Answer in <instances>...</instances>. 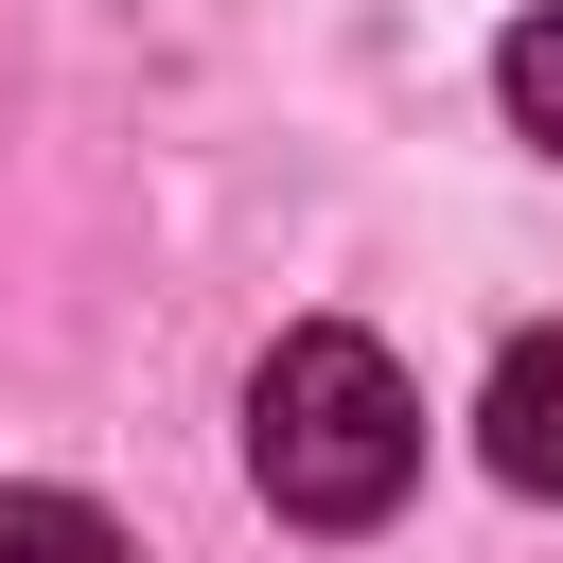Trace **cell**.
Returning a JSON list of instances; mask_svg holds the SVG:
<instances>
[{
    "instance_id": "6da1fadb",
    "label": "cell",
    "mask_w": 563,
    "mask_h": 563,
    "mask_svg": "<svg viewBox=\"0 0 563 563\" xmlns=\"http://www.w3.org/2000/svg\"><path fill=\"white\" fill-rule=\"evenodd\" d=\"M246 475H264L282 528H387L405 475H422V387L387 369V334L299 317V334L246 369Z\"/></svg>"
},
{
    "instance_id": "3957f363",
    "label": "cell",
    "mask_w": 563,
    "mask_h": 563,
    "mask_svg": "<svg viewBox=\"0 0 563 563\" xmlns=\"http://www.w3.org/2000/svg\"><path fill=\"white\" fill-rule=\"evenodd\" d=\"M0 563H141L88 493H0Z\"/></svg>"
},
{
    "instance_id": "7a4b0ae2",
    "label": "cell",
    "mask_w": 563,
    "mask_h": 563,
    "mask_svg": "<svg viewBox=\"0 0 563 563\" xmlns=\"http://www.w3.org/2000/svg\"><path fill=\"white\" fill-rule=\"evenodd\" d=\"M475 440H493V475H510V493H563V334H510V352H493Z\"/></svg>"
},
{
    "instance_id": "277c9868",
    "label": "cell",
    "mask_w": 563,
    "mask_h": 563,
    "mask_svg": "<svg viewBox=\"0 0 563 563\" xmlns=\"http://www.w3.org/2000/svg\"><path fill=\"white\" fill-rule=\"evenodd\" d=\"M493 88H510V123H528V141L563 158V0H545V18H510V53H493Z\"/></svg>"
}]
</instances>
